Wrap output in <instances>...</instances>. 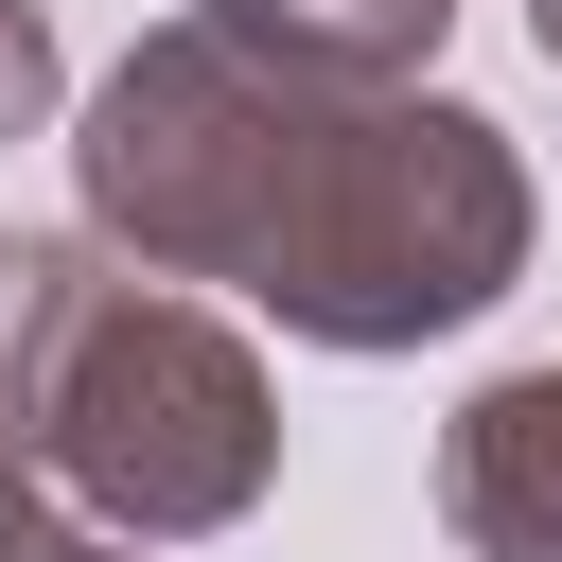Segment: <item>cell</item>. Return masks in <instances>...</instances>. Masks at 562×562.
<instances>
[{"label":"cell","mask_w":562,"mask_h":562,"mask_svg":"<svg viewBox=\"0 0 562 562\" xmlns=\"http://www.w3.org/2000/svg\"><path fill=\"white\" fill-rule=\"evenodd\" d=\"M246 18L299 35V53H334V70H422L457 35V0H246Z\"/></svg>","instance_id":"277c9868"},{"label":"cell","mask_w":562,"mask_h":562,"mask_svg":"<svg viewBox=\"0 0 562 562\" xmlns=\"http://www.w3.org/2000/svg\"><path fill=\"white\" fill-rule=\"evenodd\" d=\"M439 527L474 562H562V369H492L439 422Z\"/></svg>","instance_id":"3957f363"},{"label":"cell","mask_w":562,"mask_h":562,"mask_svg":"<svg viewBox=\"0 0 562 562\" xmlns=\"http://www.w3.org/2000/svg\"><path fill=\"white\" fill-rule=\"evenodd\" d=\"M0 562H140L123 527H88V509H53V474L35 457H0Z\"/></svg>","instance_id":"5b68a950"},{"label":"cell","mask_w":562,"mask_h":562,"mask_svg":"<svg viewBox=\"0 0 562 562\" xmlns=\"http://www.w3.org/2000/svg\"><path fill=\"white\" fill-rule=\"evenodd\" d=\"M53 88H70L53 18H35V0H0V140H35V123H53Z\"/></svg>","instance_id":"8992f818"},{"label":"cell","mask_w":562,"mask_h":562,"mask_svg":"<svg viewBox=\"0 0 562 562\" xmlns=\"http://www.w3.org/2000/svg\"><path fill=\"white\" fill-rule=\"evenodd\" d=\"M527 35H544V70H562V0H527Z\"/></svg>","instance_id":"52a82bcc"},{"label":"cell","mask_w":562,"mask_h":562,"mask_svg":"<svg viewBox=\"0 0 562 562\" xmlns=\"http://www.w3.org/2000/svg\"><path fill=\"white\" fill-rule=\"evenodd\" d=\"M88 246L193 299H263L316 351H422L474 334L527 281V140L422 70H334L263 35L246 0L158 18L70 140Z\"/></svg>","instance_id":"6da1fadb"},{"label":"cell","mask_w":562,"mask_h":562,"mask_svg":"<svg viewBox=\"0 0 562 562\" xmlns=\"http://www.w3.org/2000/svg\"><path fill=\"white\" fill-rule=\"evenodd\" d=\"M0 457H35L123 544H211L281 492V386L193 281L0 228Z\"/></svg>","instance_id":"7a4b0ae2"}]
</instances>
